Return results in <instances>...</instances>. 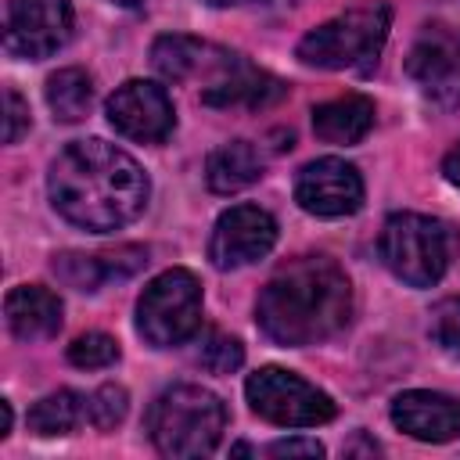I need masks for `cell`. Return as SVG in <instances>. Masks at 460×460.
<instances>
[{
	"label": "cell",
	"mask_w": 460,
	"mask_h": 460,
	"mask_svg": "<svg viewBox=\"0 0 460 460\" xmlns=\"http://www.w3.org/2000/svg\"><path fill=\"white\" fill-rule=\"evenodd\" d=\"M72 25L75 14L68 0H7L4 50L22 61H43L68 43Z\"/></svg>",
	"instance_id": "obj_9"
},
{
	"label": "cell",
	"mask_w": 460,
	"mask_h": 460,
	"mask_svg": "<svg viewBox=\"0 0 460 460\" xmlns=\"http://www.w3.org/2000/svg\"><path fill=\"white\" fill-rule=\"evenodd\" d=\"M43 97L58 122H79V119H86V111L93 104V79L83 68H58L47 79Z\"/></svg>",
	"instance_id": "obj_21"
},
{
	"label": "cell",
	"mask_w": 460,
	"mask_h": 460,
	"mask_svg": "<svg viewBox=\"0 0 460 460\" xmlns=\"http://www.w3.org/2000/svg\"><path fill=\"white\" fill-rule=\"evenodd\" d=\"M406 75L438 108H460V29L431 22L406 50Z\"/></svg>",
	"instance_id": "obj_8"
},
{
	"label": "cell",
	"mask_w": 460,
	"mask_h": 460,
	"mask_svg": "<svg viewBox=\"0 0 460 460\" xmlns=\"http://www.w3.org/2000/svg\"><path fill=\"white\" fill-rule=\"evenodd\" d=\"M47 194L65 223L90 234H108L122 230L144 212L151 183L133 155L90 137L58 151L47 172Z\"/></svg>",
	"instance_id": "obj_1"
},
{
	"label": "cell",
	"mask_w": 460,
	"mask_h": 460,
	"mask_svg": "<svg viewBox=\"0 0 460 460\" xmlns=\"http://www.w3.org/2000/svg\"><path fill=\"white\" fill-rule=\"evenodd\" d=\"M86 402H90V424L97 431H111L122 424V417L129 410V392L122 385H101Z\"/></svg>",
	"instance_id": "obj_24"
},
{
	"label": "cell",
	"mask_w": 460,
	"mask_h": 460,
	"mask_svg": "<svg viewBox=\"0 0 460 460\" xmlns=\"http://www.w3.org/2000/svg\"><path fill=\"white\" fill-rule=\"evenodd\" d=\"M108 4H115V7H137V4H144V0H108Z\"/></svg>",
	"instance_id": "obj_30"
},
{
	"label": "cell",
	"mask_w": 460,
	"mask_h": 460,
	"mask_svg": "<svg viewBox=\"0 0 460 460\" xmlns=\"http://www.w3.org/2000/svg\"><path fill=\"white\" fill-rule=\"evenodd\" d=\"M259 176H262V155L248 140L219 144L205 162V180H208V190L216 194H237Z\"/></svg>",
	"instance_id": "obj_19"
},
{
	"label": "cell",
	"mask_w": 460,
	"mask_h": 460,
	"mask_svg": "<svg viewBox=\"0 0 460 460\" xmlns=\"http://www.w3.org/2000/svg\"><path fill=\"white\" fill-rule=\"evenodd\" d=\"M7 331L18 341H47L61 331V298L50 288L22 284L4 298Z\"/></svg>",
	"instance_id": "obj_16"
},
{
	"label": "cell",
	"mask_w": 460,
	"mask_h": 460,
	"mask_svg": "<svg viewBox=\"0 0 460 460\" xmlns=\"http://www.w3.org/2000/svg\"><path fill=\"white\" fill-rule=\"evenodd\" d=\"M295 201L320 219L352 216L363 205V176L345 158L305 162L295 176Z\"/></svg>",
	"instance_id": "obj_13"
},
{
	"label": "cell",
	"mask_w": 460,
	"mask_h": 460,
	"mask_svg": "<svg viewBox=\"0 0 460 460\" xmlns=\"http://www.w3.org/2000/svg\"><path fill=\"white\" fill-rule=\"evenodd\" d=\"M442 176H446V180H449V183L460 190V144H456V147H453V151L442 158Z\"/></svg>",
	"instance_id": "obj_28"
},
{
	"label": "cell",
	"mask_w": 460,
	"mask_h": 460,
	"mask_svg": "<svg viewBox=\"0 0 460 460\" xmlns=\"http://www.w3.org/2000/svg\"><path fill=\"white\" fill-rule=\"evenodd\" d=\"M147 435L165 456H205L226 431V406L201 385H172L147 406Z\"/></svg>",
	"instance_id": "obj_3"
},
{
	"label": "cell",
	"mask_w": 460,
	"mask_h": 460,
	"mask_svg": "<svg viewBox=\"0 0 460 460\" xmlns=\"http://www.w3.org/2000/svg\"><path fill=\"white\" fill-rule=\"evenodd\" d=\"M83 420H90V402H86V395H79L72 388H58V392L36 399L29 410V431L40 438L72 435Z\"/></svg>",
	"instance_id": "obj_20"
},
{
	"label": "cell",
	"mask_w": 460,
	"mask_h": 460,
	"mask_svg": "<svg viewBox=\"0 0 460 460\" xmlns=\"http://www.w3.org/2000/svg\"><path fill=\"white\" fill-rule=\"evenodd\" d=\"M119 359V341L104 331H86L68 345V363L79 370H104Z\"/></svg>",
	"instance_id": "obj_22"
},
{
	"label": "cell",
	"mask_w": 460,
	"mask_h": 460,
	"mask_svg": "<svg viewBox=\"0 0 460 460\" xmlns=\"http://www.w3.org/2000/svg\"><path fill=\"white\" fill-rule=\"evenodd\" d=\"M194 363L201 370H208V374H230V370H237L244 363V349H241L237 338H226L219 331H208L201 338V349H198Z\"/></svg>",
	"instance_id": "obj_23"
},
{
	"label": "cell",
	"mask_w": 460,
	"mask_h": 460,
	"mask_svg": "<svg viewBox=\"0 0 460 460\" xmlns=\"http://www.w3.org/2000/svg\"><path fill=\"white\" fill-rule=\"evenodd\" d=\"M270 456H323V446L316 438H280L270 442Z\"/></svg>",
	"instance_id": "obj_27"
},
{
	"label": "cell",
	"mask_w": 460,
	"mask_h": 460,
	"mask_svg": "<svg viewBox=\"0 0 460 460\" xmlns=\"http://www.w3.org/2000/svg\"><path fill=\"white\" fill-rule=\"evenodd\" d=\"M352 316V284L327 255L284 262L255 298V323L284 349H305L334 338Z\"/></svg>",
	"instance_id": "obj_2"
},
{
	"label": "cell",
	"mask_w": 460,
	"mask_h": 460,
	"mask_svg": "<svg viewBox=\"0 0 460 460\" xmlns=\"http://www.w3.org/2000/svg\"><path fill=\"white\" fill-rule=\"evenodd\" d=\"M252 410L277 428H316L334 420V399L284 367H262L244 381Z\"/></svg>",
	"instance_id": "obj_7"
},
{
	"label": "cell",
	"mask_w": 460,
	"mask_h": 460,
	"mask_svg": "<svg viewBox=\"0 0 460 460\" xmlns=\"http://www.w3.org/2000/svg\"><path fill=\"white\" fill-rule=\"evenodd\" d=\"M392 424L417 442L460 438V399L446 392H402L392 399Z\"/></svg>",
	"instance_id": "obj_14"
},
{
	"label": "cell",
	"mask_w": 460,
	"mask_h": 460,
	"mask_svg": "<svg viewBox=\"0 0 460 460\" xmlns=\"http://www.w3.org/2000/svg\"><path fill=\"white\" fill-rule=\"evenodd\" d=\"M456 252V234L420 212H395L385 219L377 237V255L392 277L410 288H431L446 277L449 259Z\"/></svg>",
	"instance_id": "obj_5"
},
{
	"label": "cell",
	"mask_w": 460,
	"mask_h": 460,
	"mask_svg": "<svg viewBox=\"0 0 460 460\" xmlns=\"http://www.w3.org/2000/svg\"><path fill=\"white\" fill-rule=\"evenodd\" d=\"M428 334H431V341H435L446 356L460 359V295H456V298H442V302L431 309Z\"/></svg>",
	"instance_id": "obj_25"
},
{
	"label": "cell",
	"mask_w": 460,
	"mask_h": 460,
	"mask_svg": "<svg viewBox=\"0 0 460 460\" xmlns=\"http://www.w3.org/2000/svg\"><path fill=\"white\" fill-rule=\"evenodd\" d=\"M4 104H7V115H4V144H18L29 133V104L11 86L4 90Z\"/></svg>",
	"instance_id": "obj_26"
},
{
	"label": "cell",
	"mask_w": 460,
	"mask_h": 460,
	"mask_svg": "<svg viewBox=\"0 0 460 460\" xmlns=\"http://www.w3.org/2000/svg\"><path fill=\"white\" fill-rule=\"evenodd\" d=\"M201 327V284L190 270L158 273L137 298V331L151 349H172Z\"/></svg>",
	"instance_id": "obj_6"
},
{
	"label": "cell",
	"mask_w": 460,
	"mask_h": 460,
	"mask_svg": "<svg viewBox=\"0 0 460 460\" xmlns=\"http://www.w3.org/2000/svg\"><path fill=\"white\" fill-rule=\"evenodd\" d=\"M151 65L169 83H201V93H205V90L219 86L241 65V54L216 47L208 40L169 32L151 43Z\"/></svg>",
	"instance_id": "obj_11"
},
{
	"label": "cell",
	"mask_w": 460,
	"mask_h": 460,
	"mask_svg": "<svg viewBox=\"0 0 460 460\" xmlns=\"http://www.w3.org/2000/svg\"><path fill=\"white\" fill-rule=\"evenodd\" d=\"M277 244V219L259 205H230L208 237V259L216 270H241L270 255Z\"/></svg>",
	"instance_id": "obj_12"
},
{
	"label": "cell",
	"mask_w": 460,
	"mask_h": 460,
	"mask_svg": "<svg viewBox=\"0 0 460 460\" xmlns=\"http://www.w3.org/2000/svg\"><path fill=\"white\" fill-rule=\"evenodd\" d=\"M392 29V7L388 4H363L352 7L316 29H309L295 54L309 68H327V72H367L377 65V54L388 40Z\"/></svg>",
	"instance_id": "obj_4"
},
{
	"label": "cell",
	"mask_w": 460,
	"mask_h": 460,
	"mask_svg": "<svg viewBox=\"0 0 460 460\" xmlns=\"http://www.w3.org/2000/svg\"><path fill=\"white\" fill-rule=\"evenodd\" d=\"M108 122L115 133L137 140V144H162L176 126V108L165 86L151 79H126L115 86V93L104 104Z\"/></svg>",
	"instance_id": "obj_10"
},
{
	"label": "cell",
	"mask_w": 460,
	"mask_h": 460,
	"mask_svg": "<svg viewBox=\"0 0 460 460\" xmlns=\"http://www.w3.org/2000/svg\"><path fill=\"white\" fill-rule=\"evenodd\" d=\"M374 129V101L363 93H345L313 108V133L323 144H359Z\"/></svg>",
	"instance_id": "obj_18"
},
{
	"label": "cell",
	"mask_w": 460,
	"mask_h": 460,
	"mask_svg": "<svg viewBox=\"0 0 460 460\" xmlns=\"http://www.w3.org/2000/svg\"><path fill=\"white\" fill-rule=\"evenodd\" d=\"M284 93H288V86L277 75H270V72H262V68H255L252 61L241 58V65L219 86L205 90L201 101L212 104V108H270Z\"/></svg>",
	"instance_id": "obj_17"
},
{
	"label": "cell",
	"mask_w": 460,
	"mask_h": 460,
	"mask_svg": "<svg viewBox=\"0 0 460 460\" xmlns=\"http://www.w3.org/2000/svg\"><path fill=\"white\" fill-rule=\"evenodd\" d=\"M147 266V248L140 244H122V248H111V252H97V255H86V252H61L54 255L50 270L54 277L65 284V288H75V291H101L108 280H126L133 277L137 270Z\"/></svg>",
	"instance_id": "obj_15"
},
{
	"label": "cell",
	"mask_w": 460,
	"mask_h": 460,
	"mask_svg": "<svg viewBox=\"0 0 460 460\" xmlns=\"http://www.w3.org/2000/svg\"><path fill=\"white\" fill-rule=\"evenodd\" d=\"M212 7H244V4H262V0H205Z\"/></svg>",
	"instance_id": "obj_29"
}]
</instances>
